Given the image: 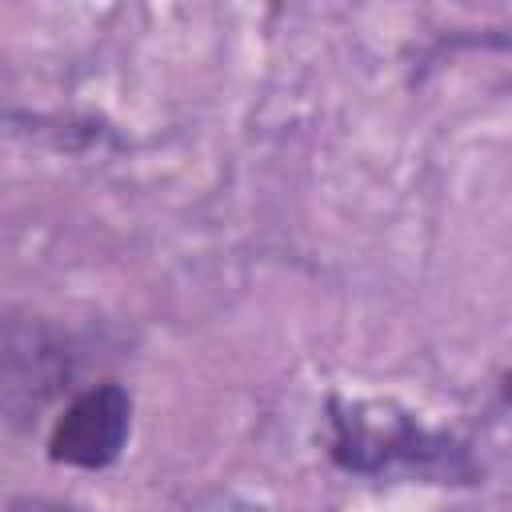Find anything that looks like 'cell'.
Here are the masks:
<instances>
[{
  "instance_id": "6da1fadb",
  "label": "cell",
  "mask_w": 512,
  "mask_h": 512,
  "mask_svg": "<svg viewBox=\"0 0 512 512\" xmlns=\"http://www.w3.org/2000/svg\"><path fill=\"white\" fill-rule=\"evenodd\" d=\"M332 456L352 472H384L392 464L440 468L448 476H468L460 448L416 428L404 412L388 404H332Z\"/></svg>"
},
{
  "instance_id": "7a4b0ae2",
  "label": "cell",
  "mask_w": 512,
  "mask_h": 512,
  "mask_svg": "<svg viewBox=\"0 0 512 512\" xmlns=\"http://www.w3.org/2000/svg\"><path fill=\"white\" fill-rule=\"evenodd\" d=\"M132 428V400L120 384H96L80 392L48 436V456L72 468H108Z\"/></svg>"
},
{
  "instance_id": "3957f363",
  "label": "cell",
  "mask_w": 512,
  "mask_h": 512,
  "mask_svg": "<svg viewBox=\"0 0 512 512\" xmlns=\"http://www.w3.org/2000/svg\"><path fill=\"white\" fill-rule=\"evenodd\" d=\"M60 380L56 352L32 332H8L0 340V412L28 416L36 412Z\"/></svg>"
},
{
  "instance_id": "277c9868",
  "label": "cell",
  "mask_w": 512,
  "mask_h": 512,
  "mask_svg": "<svg viewBox=\"0 0 512 512\" xmlns=\"http://www.w3.org/2000/svg\"><path fill=\"white\" fill-rule=\"evenodd\" d=\"M8 512H80V508L60 504V500H48V496H20V500H12Z\"/></svg>"
}]
</instances>
